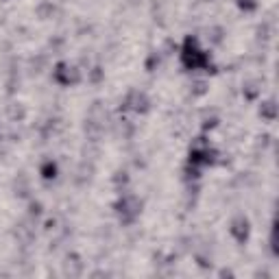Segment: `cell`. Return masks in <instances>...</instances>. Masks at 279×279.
Returning a JSON list of instances; mask_svg holds the SVG:
<instances>
[{
	"instance_id": "1",
	"label": "cell",
	"mask_w": 279,
	"mask_h": 279,
	"mask_svg": "<svg viewBox=\"0 0 279 279\" xmlns=\"http://www.w3.org/2000/svg\"><path fill=\"white\" fill-rule=\"evenodd\" d=\"M183 63L188 65V68H199V65L207 63V57H205V53H201L199 48L194 46L192 39H188V44L183 48Z\"/></svg>"
},
{
	"instance_id": "2",
	"label": "cell",
	"mask_w": 279,
	"mask_h": 279,
	"mask_svg": "<svg viewBox=\"0 0 279 279\" xmlns=\"http://www.w3.org/2000/svg\"><path fill=\"white\" fill-rule=\"evenodd\" d=\"M55 170H57V168H55V164H46V166L42 168V172H44V177H46V179L55 177Z\"/></svg>"
}]
</instances>
